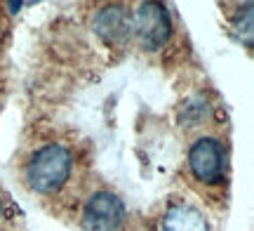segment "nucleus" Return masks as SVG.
I'll return each mask as SVG.
<instances>
[{
    "label": "nucleus",
    "mask_w": 254,
    "mask_h": 231,
    "mask_svg": "<svg viewBox=\"0 0 254 231\" xmlns=\"http://www.w3.org/2000/svg\"><path fill=\"white\" fill-rule=\"evenodd\" d=\"M73 156L64 144H47L28 158L24 179L38 194H55L71 177Z\"/></svg>",
    "instance_id": "1"
},
{
    "label": "nucleus",
    "mask_w": 254,
    "mask_h": 231,
    "mask_svg": "<svg viewBox=\"0 0 254 231\" xmlns=\"http://www.w3.org/2000/svg\"><path fill=\"white\" fill-rule=\"evenodd\" d=\"M132 31L144 50L158 52L172 36L170 9L163 2H141L132 14Z\"/></svg>",
    "instance_id": "2"
},
{
    "label": "nucleus",
    "mask_w": 254,
    "mask_h": 231,
    "mask_svg": "<svg viewBox=\"0 0 254 231\" xmlns=\"http://www.w3.org/2000/svg\"><path fill=\"white\" fill-rule=\"evenodd\" d=\"M189 167L195 179L205 184H217L226 172V149L214 137H200L189 151Z\"/></svg>",
    "instance_id": "3"
},
{
    "label": "nucleus",
    "mask_w": 254,
    "mask_h": 231,
    "mask_svg": "<svg viewBox=\"0 0 254 231\" xmlns=\"http://www.w3.org/2000/svg\"><path fill=\"white\" fill-rule=\"evenodd\" d=\"M125 222V205L111 191H97L82 208L85 231H118Z\"/></svg>",
    "instance_id": "4"
},
{
    "label": "nucleus",
    "mask_w": 254,
    "mask_h": 231,
    "mask_svg": "<svg viewBox=\"0 0 254 231\" xmlns=\"http://www.w3.org/2000/svg\"><path fill=\"white\" fill-rule=\"evenodd\" d=\"M94 31L106 43H123L132 33V14L123 5H109L97 14Z\"/></svg>",
    "instance_id": "5"
},
{
    "label": "nucleus",
    "mask_w": 254,
    "mask_h": 231,
    "mask_svg": "<svg viewBox=\"0 0 254 231\" xmlns=\"http://www.w3.org/2000/svg\"><path fill=\"white\" fill-rule=\"evenodd\" d=\"M163 231H212L209 222L198 208L189 203H174L163 217Z\"/></svg>",
    "instance_id": "6"
},
{
    "label": "nucleus",
    "mask_w": 254,
    "mask_h": 231,
    "mask_svg": "<svg viewBox=\"0 0 254 231\" xmlns=\"http://www.w3.org/2000/svg\"><path fill=\"white\" fill-rule=\"evenodd\" d=\"M0 217H2V205H0Z\"/></svg>",
    "instance_id": "7"
}]
</instances>
